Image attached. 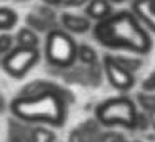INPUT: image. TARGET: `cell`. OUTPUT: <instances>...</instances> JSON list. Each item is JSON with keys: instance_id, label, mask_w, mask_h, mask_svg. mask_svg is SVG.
I'll return each mask as SVG.
<instances>
[{"instance_id": "30", "label": "cell", "mask_w": 155, "mask_h": 142, "mask_svg": "<svg viewBox=\"0 0 155 142\" xmlns=\"http://www.w3.org/2000/svg\"><path fill=\"white\" fill-rule=\"evenodd\" d=\"M132 142H142V140H132Z\"/></svg>"}, {"instance_id": "8", "label": "cell", "mask_w": 155, "mask_h": 142, "mask_svg": "<svg viewBox=\"0 0 155 142\" xmlns=\"http://www.w3.org/2000/svg\"><path fill=\"white\" fill-rule=\"evenodd\" d=\"M132 12L143 27L155 34V0H134Z\"/></svg>"}, {"instance_id": "7", "label": "cell", "mask_w": 155, "mask_h": 142, "mask_svg": "<svg viewBox=\"0 0 155 142\" xmlns=\"http://www.w3.org/2000/svg\"><path fill=\"white\" fill-rule=\"evenodd\" d=\"M58 24L60 29H64L68 34H87L92 30V20L87 15L74 14V12H64L58 15Z\"/></svg>"}, {"instance_id": "24", "label": "cell", "mask_w": 155, "mask_h": 142, "mask_svg": "<svg viewBox=\"0 0 155 142\" xmlns=\"http://www.w3.org/2000/svg\"><path fill=\"white\" fill-rule=\"evenodd\" d=\"M44 4H47V5H52V7H57V5H60L64 0H42Z\"/></svg>"}, {"instance_id": "11", "label": "cell", "mask_w": 155, "mask_h": 142, "mask_svg": "<svg viewBox=\"0 0 155 142\" xmlns=\"http://www.w3.org/2000/svg\"><path fill=\"white\" fill-rule=\"evenodd\" d=\"M25 24H27V27H30L32 30L37 32V34H45V35H47L48 32L52 30V29L58 27L57 24H50L48 20L42 19L40 15H37L35 12L27 14V17H25Z\"/></svg>"}, {"instance_id": "6", "label": "cell", "mask_w": 155, "mask_h": 142, "mask_svg": "<svg viewBox=\"0 0 155 142\" xmlns=\"http://www.w3.org/2000/svg\"><path fill=\"white\" fill-rule=\"evenodd\" d=\"M102 70H104L107 80L112 87L118 90H130L135 85V75L125 67H122L114 55H105L102 60Z\"/></svg>"}, {"instance_id": "2", "label": "cell", "mask_w": 155, "mask_h": 142, "mask_svg": "<svg viewBox=\"0 0 155 142\" xmlns=\"http://www.w3.org/2000/svg\"><path fill=\"white\" fill-rule=\"evenodd\" d=\"M94 39L112 50H128L134 54H148L152 37L132 10L112 14L92 27Z\"/></svg>"}, {"instance_id": "1", "label": "cell", "mask_w": 155, "mask_h": 142, "mask_svg": "<svg viewBox=\"0 0 155 142\" xmlns=\"http://www.w3.org/2000/svg\"><path fill=\"white\" fill-rule=\"evenodd\" d=\"M74 95L67 89L54 84L50 89L30 97H14L10 112L15 119L25 124H42L50 127H62L67 120L68 105Z\"/></svg>"}, {"instance_id": "15", "label": "cell", "mask_w": 155, "mask_h": 142, "mask_svg": "<svg viewBox=\"0 0 155 142\" xmlns=\"http://www.w3.org/2000/svg\"><path fill=\"white\" fill-rule=\"evenodd\" d=\"M52 85H54V82H48V80H34L30 82V84H27L24 89L20 90V97H30V95H37L40 94V92L47 90V89H50Z\"/></svg>"}, {"instance_id": "20", "label": "cell", "mask_w": 155, "mask_h": 142, "mask_svg": "<svg viewBox=\"0 0 155 142\" xmlns=\"http://www.w3.org/2000/svg\"><path fill=\"white\" fill-rule=\"evenodd\" d=\"M150 117L148 114H137V119H135V124H134V130H147L150 127Z\"/></svg>"}, {"instance_id": "10", "label": "cell", "mask_w": 155, "mask_h": 142, "mask_svg": "<svg viewBox=\"0 0 155 142\" xmlns=\"http://www.w3.org/2000/svg\"><path fill=\"white\" fill-rule=\"evenodd\" d=\"M15 39V45L18 47H27V49H38L40 45V37L35 30H32L30 27H20L17 32L14 34Z\"/></svg>"}, {"instance_id": "25", "label": "cell", "mask_w": 155, "mask_h": 142, "mask_svg": "<svg viewBox=\"0 0 155 142\" xmlns=\"http://www.w3.org/2000/svg\"><path fill=\"white\" fill-rule=\"evenodd\" d=\"M5 110V99H4V95L0 94V112H4Z\"/></svg>"}, {"instance_id": "16", "label": "cell", "mask_w": 155, "mask_h": 142, "mask_svg": "<svg viewBox=\"0 0 155 142\" xmlns=\"http://www.w3.org/2000/svg\"><path fill=\"white\" fill-rule=\"evenodd\" d=\"M114 57L122 67H125L127 70H130L132 74H135V72L143 65V62H142L140 59H132V57H125V55H114Z\"/></svg>"}, {"instance_id": "18", "label": "cell", "mask_w": 155, "mask_h": 142, "mask_svg": "<svg viewBox=\"0 0 155 142\" xmlns=\"http://www.w3.org/2000/svg\"><path fill=\"white\" fill-rule=\"evenodd\" d=\"M35 14L40 15L42 19H45V20H48L50 24H57V14H55V10L52 8V5H38V7H35Z\"/></svg>"}, {"instance_id": "9", "label": "cell", "mask_w": 155, "mask_h": 142, "mask_svg": "<svg viewBox=\"0 0 155 142\" xmlns=\"http://www.w3.org/2000/svg\"><path fill=\"white\" fill-rule=\"evenodd\" d=\"M114 14L112 12V2L110 0H90L85 5V15L90 20L100 22Z\"/></svg>"}, {"instance_id": "29", "label": "cell", "mask_w": 155, "mask_h": 142, "mask_svg": "<svg viewBox=\"0 0 155 142\" xmlns=\"http://www.w3.org/2000/svg\"><path fill=\"white\" fill-rule=\"evenodd\" d=\"M18 2H27V0H18Z\"/></svg>"}, {"instance_id": "31", "label": "cell", "mask_w": 155, "mask_h": 142, "mask_svg": "<svg viewBox=\"0 0 155 142\" xmlns=\"http://www.w3.org/2000/svg\"><path fill=\"white\" fill-rule=\"evenodd\" d=\"M55 142H58V139H57V140H55Z\"/></svg>"}, {"instance_id": "12", "label": "cell", "mask_w": 155, "mask_h": 142, "mask_svg": "<svg viewBox=\"0 0 155 142\" xmlns=\"http://www.w3.org/2000/svg\"><path fill=\"white\" fill-rule=\"evenodd\" d=\"M77 60L80 62L84 67H90V65L98 64V55L94 47L88 44H80L77 49Z\"/></svg>"}, {"instance_id": "4", "label": "cell", "mask_w": 155, "mask_h": 142, "mask_svg": "<svg viewBox=\"0 0 155 142\" xmlns=\"http://www.w3.org/2000/svg\"><path fill=\"white\" fill-rule=\"evenodd\" d=\"M137 107L134 100L128 97H112L102 102L95 109V120L105 127L120 125L128 130H134V124L137 119Z\"/></svg>"}, {"instance_id": "21", "label": "cell", "mask_w": 155, "mask_h": 142, "mask_svg": "<svg viewBox=\"0 0 155 142\" xmlns=\"http://www.w3.org/2000/svg\"><path fill=\"white\" fill-rule=\"evenodd\" d=\"M142 89H143V92H153L155 90V72H152V74L142 82Z\"/></svg>"}, {"instance_id": "26", "label": "cell", "mask_w": 155, "mask_h": 142, "mask_svg": "<svg viewBox=\"0 0 155 142\" xmlns=\"http://www.w3.org/2000/svg\"><path fill=\"white\" fill-rule=\"evenodd\" d=\"M112 4H120V2H124V0H110Z\"/></svg>"}, {"instance_id": "27", "label": "cell", "mask_w": 155, "mask_h": 142, "mask_svg": "<svg viewBox=\"0 0 155 142\" xmlns=\"http://www.w3.org/2000/svg\"><path fill=\"white\" fill-rule=\"evenodd\" d=\"M118 142H127V140H125V139H120V140H118Z\"/></svg>"}, {"instance_id": "19", "label": "cell", "mask_w": 155, "mask_h": 142, "mask_svg": "<svg viewBox=\"0 0 155 142\" xmlns=\"http://www.w3.org/2000/svg\"><path fill=\"white\" fill-rule=\"evenodd\" d=\"M137 99H138V102H140V105L148 112V114L155 110V97L153 95H148V94H145V92H142V94H138Z\"/></svg>"}, {"instance_id": "5", "label": "cell", "mask_w": 155, "mask_h": 142, "mask_svg": "<svg viewBox=\"0 0 155 142\" xmlns=\"http://www.w3.org/2000/svg\"><path fill=\"white\" fill-rule=\"evenodd\" d=\"M40 57V49H27L15 45L8 54L2 57L0 67L12 79H22L38 64Z\"/></svg>"}, {"instance_id": "23", "label": "cell", "mask_w": 155, "mask_h": 142, "mask_svg": "<svg viewBox=\"0 0 155 142\" xmlns=\"http://www.w3.org/2000/svg\"><path fill=\"white\" fill-rule=\"evenodd\" d=\"M88 2H90V0H64L60 5H62V7H70V8H74V7H85Z\"/></svg>"}, {"instance_id": "17", "label": "cell", "mask_w": 155, "mask_h": 142, "mask_svg": "<svg viewBox=\"0 0 155 142\" xmlns=\"http://www.w3.org/2000/svg\"><path fill=\"white\" fill-rule=\"evenodd\" d=\"M15 47V39L14 34H8V32H0V54L4 57L5 54L12 50Z\"/></svg>"}, {"instance_id": "14", "label": "cell", "mask_w": 155, "mask_h": 142, "mask_svg": "<svg viewBox=\"0 0 155 142\" xmlns=\"http://www.w3.org/2000/svg\"><path fill=\"white\" fill-rule=\"evenodd\" d=\"M18 15L8 7H0V32H8L17 25Z\"/></svg>"}, {"instance_id": "28", "label": "cell", "mask_w": 155, "mask_h": 142, "mask_svg": "<svg viewBox=\"0 0 155 142\" xmlns=\"http://www.w3.org/2000/svg\"><path fill=\"white\" fill-rule=\"evenodd\" d=\"M0 64H2V54H0Z\"/></svg>"}, {"instance_id": "13", "label": "cell", "mask_w": 155, "mask_h": 142, "mask_svg": "<svg viewBox=\"0 0 155 142\" xmlns=\"http://www.w3.org/2000/svg\"><path fill=\"white\" fill-rule=\"evenodd\" d=\"M28 139H30V142H55L57 134L45 125H32Z\"/></svg>"}, {"instance_id": "22", "label": "cell", "mask_w": 155, "mask_h": 142, "mask_svg": "<svg viewBox=\"0 0 155 142\" xmlns=\"http://www.w3.org/2000/svg\"><path fill=\"white\" fill-rule=\"evenodd\" d=\"M68 142H87V137L84 135V132L80 129H75V130L70 132L68 135Z\"/></svg>"}, {"instance_id": "3", "label": "cell", "mask_w": 155, "mask_h": 142, "mask_svg": "<svg viewBox=\"0 0 155 142\" xmlns=\"http://www.w3.org/2000/svg\"><path fill=\"white\" fill-rule=\"evenodd\" d=\"M77 49L78 44L68 32L55 27L45 35L44 59L50 67L67 70L77 62Z\"/></svg>"}]
</instances>
